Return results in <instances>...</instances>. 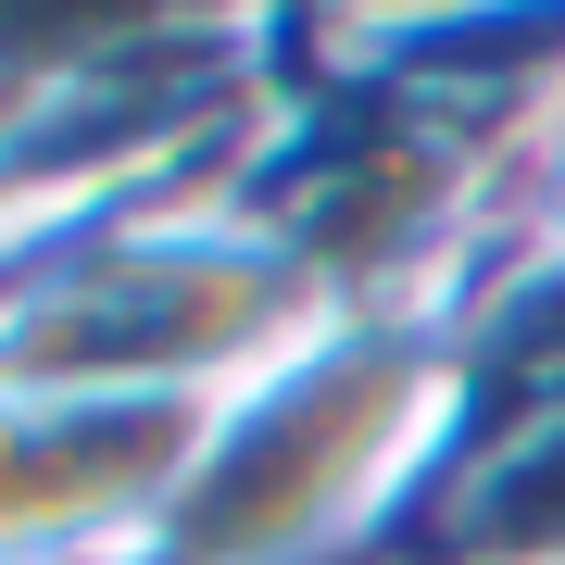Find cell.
<instances>
[{
	"label": "cell",
	"instance_id": "1",
	"mask_svg": "<svg viewBox=\"0 0 565 565\" xmlns=\"http://www.w3.org/2000/svg\"><path fill=\"white\" fill-rule=\"evenodd\" d=\"M465 452L452 327H327L214 403L139 565H390Z\"/></svg>",
	"mask_w": 565,
	"mask_h": 565
},
{
	"label": "cell",
	"instance_id": "2",
	"mask_svg": "<svg viewBox=\"0 0 565 565\" xmlns=\"http://www.w3.org/2000/svg\"><path fill=\"white\" fill-rule=\"evenodd\" d=\"M515 252L565 277V88L541 102V126H527V151H515Z\"/></svg>",
	"mask_w": 565,
	"mask_h": 565
}]
</instances>
